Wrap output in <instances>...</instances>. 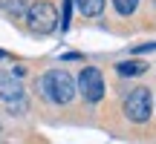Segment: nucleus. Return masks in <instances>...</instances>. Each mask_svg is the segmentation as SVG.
<instances>
[{
    "instance_id": "obj_11",
    "label": "nucleus",
    "mask_w": 156,
    "mask_h": 144,
    "mask_svg": "<svg viewBox=\"0 0 156 144\" xmlns=\"http://www.w3.org/2000/svg\"><path fill=\"white\" fill-rule=\"evenodd\" d=\"M0 58H3V52H0Z\"/></svg>"
},
{
    "instance_id": "obj_4",
    "label": "nucleus",
    "mask_w": 156,
    "mask_h": 144,
    "mask_svg": "<svg viewBox=\"0 0 156 144\" xmlns=\"http://www.w3.org/2000/svg\"><path fill=\"white\" fill-rule=\"evenodd\" d=\"M78 89H81L84 101H90V104L101 101V95H104V78H101V72L95 67H87L78 75Z\"/></svg>"
},
{
    "instance_id": "obj_8",
    "label": "nucleus",
    "mask_w": 156,
    "mask_h": 144,
    "mask_svg": "<svg viewBox=\"0 0 156 144\" xmlns=\"http://www.w3.org/2000/svg\"><path fill=\"white\" fill-rule=\"evenodd\" d=\"M0 12H6L12 17H23L26 6H23V0H0Z\"/></svg>"
},
{
    "instance_id": "obj_2",
    "label": "nucleus",
    "mask_w": 156,
    "mask_h": 144,
    "mask_svg": "<svg viewBox=\"0 0 156 144\" xmlns=\"http://www.w3.org/2000/svg\"><path fill=\"white\" fill-rule=\"evenodd\" d=\"M23 17H26V26L32 29L35 35H49V32H55V26H58V12H55V6L46 3V0L32 3L23 12Z\"/></svg>"
},
{
    "instance_id": "obj_1",
    "label": "nucleus",
    "mask_w": 156,
    "mask_h": 144,
    "mask_svg": "<svg viewBox=\"0 0 156 144\" xmlns=\"http://www.w3.org/2000/svg\"><path fill=\"white\" fill-rule=\"evenodd\" d=\"M41 92H44L46 101H52V104H69L75 95V81L69 72L64 69H49L44 78H41Z\"/></svg>"
},
{
    "instance_id": "obj_6",
    "label": "nucleus",
    "mask_w": 156,
    "mask_h": 144,
    "mask_svg": "<svg viewBox=\"0 0 156 144\" xmlns=\"http://www.w3.org/2000/svg\"><path fill=\"white\" fill-rule=\"evenodd\" d=\"M75 6L84 17H98L104 12V0H75Z\"/></svg>"
},
{
    "instance_id": "obj_10",
    "label": "nucleus",
    "mask_w": 156,
    "mask_h": 144,
    "mask_svg": "<svg viewBox=\"0 0 156 144\" xmlns=\"http://www.w3.org/2000/svg\"><path fill=\"white\" fill-rule=\"evenodd\" d=\"M151 49H156V40L153 43H145V46H136V52H151Z\"/></svg>"
},
{
    "instance_id": "obj_3",
    "label": "nucleus",
    "mask_w": 156,
    "mask_h": 144,
    "mask_svg": "<svg viewBox=\"0 0 156 144\" xmlns=\"http://www.w3.org/2000/svg\"><path fill=\"white\" fill-rule=\"evenodd\" d=\"M124 115H127L130 121H136V124H145L147 118H151V89L147 87H139V89H133V92L127 95V101H124Z\"/></svg>"
},
{
    "instance_id": "obj_7",
    "label": "nucleus",
    "mask_w": 156,
    "mask_h": 144,
    "mask_svg": "<svg viewBox=\"0 0 156 144\" xmlns=\"http://www.w3.org/2000/svg\"><path fill=\"white\" fill-rule=\"evenodd\" d=\"M119 75H142L147 72V63H139V61H124V63H116Z\"/></svg>"
},
{
    "instance_id": "obj_9",
    "label": "nucleus",
    "mask_w": 156,
    "mask_h": 144,
    "mask_svg": "<svg viewBox=\"0 0 156 144\" xmlns=\"http://www.w3.org/2000/svg\"><path fill=\"white\" fill-rule=\"evenodd\" d=\"M119 9V15H133L136 9H139V0H113Z\"/></svg>"
},
{
    "instance_id": "obj_5",
    "label": "nucleus",
    "mask_w": 156,
    "mask_h": 144,
    "mask_svg": "<svg viewBox=\"0 0 156 144\" xmlns=\"http://www.w3.org/2000/svg\"><path fill=\"white\" fill-rule=\"evenodd\" d=\"M0 95L3 101L15 104V101H23V87L17 84V78L12 72H0Z\"/></svg>"
}]
</instances>
